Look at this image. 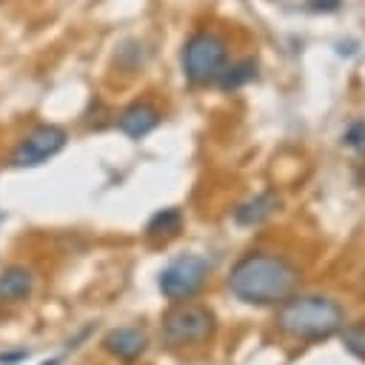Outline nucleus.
I'll return each instance as SVG.
<instances>
[{"label":"nucleus","instance_id":"1a4fd4ad","mask_svg":"<svg viewBox=\"0 0 365 365\" xmlns=\"http://www.w3.org/2000/svg\"><path fill=\"white\" fill-rule=\"evenodd\" d=\"M277 211H279V194L262 191V194H257V197H251L234 208V222L242 228H254V225H262L265 220H271Z\"/></svg>","mask_w":365,"mask_h":365},{"label":"nucleus","instance_id":"0eeeda50","mask_svg":"<svg viewBox=\"0 0 365 365\" xmlns=\"http://www.w3.org/2000/svg\"><path fill=\"white\" fill-rule=\"evenodd\" d=\"M148 348V336L143 328H111L103 336V351L123 359V362H134L137 356H143Z\"/></svg>","mask_w":365,"mask_h":365},{"label":"nucleus","instance_id":"2eb2a0df","mask_svg":"<svg viewBox=\"0 0 365 365\" xmlns=\"http://www.w3.org/2000/svg\"><path fill=\"white\" fill-rule=\"evenodd\" d=\"M26 356V351H20V354H9V356H0V362H20Z\"/></svg>","mask_w":365,"mask_h":365},{"label":"nucleus","instance_id":"dca6fc26","mask_svg":"<svg viewBox=\"0 0 365 365\" xmlns=\"http://www.w3.org/2000/svg\"><path fill=\"white\" fill-rule=\"evenodd\" d=\"M57 362H60V359H48V362H43V365H57Z\"/></svg>","mask_w":365,"mask_h":365},{"label":"nucleus","instance_id":"ddd939ff","mask_svg":"<svg viewBox=\"0 0 365 365\" xmlns=\"http://www.w3.org/2000/svg\"><path fill=\"white\" fill-rule=\"evenodd\" d=\"M339 336H342V345L351 356H356L359 362H365V319H356L351 325H342L339 328Z\"/></svg>","mask_w":365,"mask_h":365},{"label":"nucleus","instance_id":"f257e3e1","mask_svg":"<svg viewBox=\"0 0 365 365\" xmlns=\"http://www.w3.org/2000/svg\"><path fill=\"white\" fill-rule=\"evenodd\" d=\"M299 282V271L277 257L251 251L237 259L228 274V291L245 305H279L285 302Z\"/></svg>","mask_w":365,"mask_h":365},{"label":"nucleus","instance_id":"9d476101","mask_svg":"<svg viewBox=\"0 0 365 365\" xmlns=\"http://www.w3.org/2000/svg\"><path fill=\"white\" fill-rule=\"evenodd\" d=\"M34 274L26 265H9L0 274V299L3 302H23L31 297Z\"/></svg>","mask_w":365,"mask_h":365},{"label":"nucleus","instance_id":"f03ea898","mask_svg":"<svg viewBox=\"0 0 365 365\" xmlns=\"http://www.w3.org/2000/svg\"><path fill=\"white\" fill-rule=\"evenodd\" d=\"M277 325L282 334L299 342H319L339 334V328L345 325V311L331 297H319V294L288 297L285 302H279Z\"/></svg>","mask_w":365,"mask_h":365},{"label":"nucleus","instance_id":"7ed1b4c3","mask_svg":"<svg viewBox=\"0 0 365 365\" xmlns=\"http://www.w3.org/2000/svg\"><path fill=\"white\" fill-rule=\"evenodd\" d=\"M217 331V317L211 308L200 305V302H174V308H168L163 314L160 322V334L163 342L168 348H188V345H202L214 336Z\"/></svg>","mask_w":365,"mask_h":365},{"label":"nucleus","instance_id":"20e7f679","mask_svg":"<svg viewBox=\"0 0 365 365\" xmlns=\"http://www.w3.org/2000/svg\"><path fill=\"white\" fill-rule=\"evenodd\" d=\"M225 40L214 31H197L188 37L182 48V71L194 86H208L217 83V77L225 68Z\"/></svg>","mask_w":365,"mask_h":365},{"label":"nucleus","instance_id":"39448f33","mask_svg":"<svg viewBox=\"0 0 365 365\" xmlns=\"http://www.w3.org/2000/svg\"><path fill=\"white\" fill-rule=\"evenodd\" d=\"M208 279V262L197 254H182L171 259L160 274V291L171 302H185L200 294Z\"/></svg>","mask_w":365,"mask_h":365},{"label":"nucleus","instance_id":"423d86ee","mask_svg":"<svg viewBox=\"0 0 365 365\" xmlns=\"http://www.w3.org/2000/svg\"><path fill=\"white\" fill-rule=\"evenodd\" d=\"M66 131L60 125H51V123H43V125H34L11 151V163L17 168H34V165H43L46 160H51L54 154L63 151L66 145Z\"/></svg>","mask_w":365,"mask_h":365},{"label":"nucleus","instance_id":"9b49d317","mask_svg":"<svg viewBox=\"0 0 365 365\" xmlns=\"http://www.w3.org/2000/svg\"><path fill=\"white\" fill-rule=\"evenodd\" d=\"M182 231V211L180 208H160L148 222H145V237L151 242H168Z\"/></svg>","mask_w":365,"mask_h":365},{"label":"nucleus","instance_id":"f8f14e48","mask_svg":"<svg viewBox=\"0 0 365 365\" xmlns=\"http://www.w3.org/2000/svg\"><path fill=\"white\" fill-rule=\"evenodd\" d=\"M254 77H257V60L254 57H245V60H240L234 66H225L222 74L217 77V83H220V88L231 91V88H240V86L251 83Z\"/></svg>","mask_w":365,"mask_h":365},{"label":"nucleus","instance_id":"6e6552de","mask_svg":"<svg viewBox=\"0 0 365 365\" xmlns=\"http://www.w3.org/2000/svg\"><path fill=\"white\" fill-rule=\"evenodd\" d=\"M157 125H160V111L148 103H131L117 117V128L131 140H140V137L151 134Z\"/></svg>","mask_w":365,"mask_h":365},{"label":"nucleus","instance_id":"4468645a","mask_svg":"<svg viewBox=\"0 0 365 365\" xmlns=\"http://www.w3.org/2000/svg\"><path fill=\"white\" fill-rule=\"evenodd\" d=\"M342 140H345V145H351V148H356V151H365V120H354V123L345 128Z\"/></svg>","mask_w":365,"mask_h":365}]
</instances>
